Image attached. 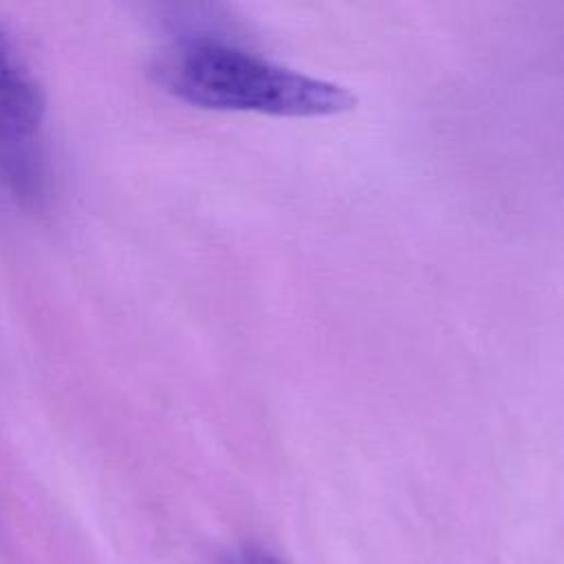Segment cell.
<instances>
[{
	"mask_svg": "<svg viewBox=\"0 0 564 564\" xmlns=\"http://www.w3.org/2000/svg\"><path fill=\"white\" fill-rule=\"evenodd\" d=\"M159 79L181 101L212 110L322 117L355 106V95L337 84L214 40H189L165 53Z\"/></svg>",
	"mask_w": 564,
	"mask_h": 564,
	"instance_id": "1",
	"label": "cell"
},
{
	"mask_svg": "<svg viewBox=\"0 0 564 564\" xmlns=\"http://www.w3.org/2000/svg\"><path fill=\"white\" fill-rule=\"evenodd\" d=\"M44 108L42 86L0 26V130L35 139L44 121Z\"/></svg>",
	"mask_w": 564,
	"mask_h": 564,
	"instance_id": "2",
	"label": "cell"
},
{
	"mask_svg": "<svg viewBox=\"0 0 564 564\" xmlns=\"http://www.w3.org/2000/svg\"><path fill=\"white\" fill-rule=\"evenodd\" d=\"M0 178L20 198L35 200L40 196L44 176L33 139L0 130Z\"/></svg>",
	"mask_w": 564,
	"mask_h": 564,
	"instance_id": "3",
	"label": "cell"
},
{
	"mask_svg": "<svg viewBox=\"0 0 564 564\" xmlns=\"http://www.w3.org/2000/svg\"><path fill=\"white\" fill-rule=\"evenodd\" d=\"M245 564H282V562L278 557H273L271 553L253 546L245 553Z\"/></svg>",
	"mask_w": 564,
	"mask_h": 564,
	"instance_id": "4",
	"label": "cell"
}]
</instances>
